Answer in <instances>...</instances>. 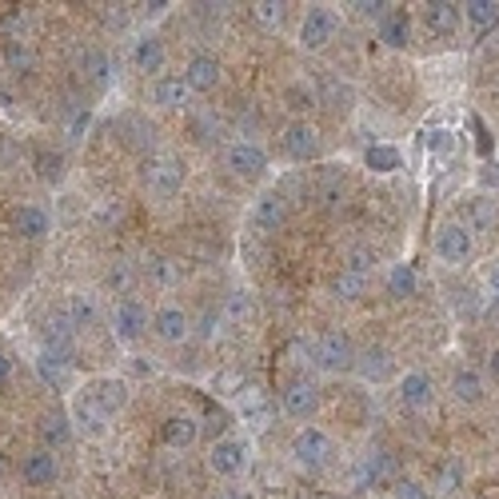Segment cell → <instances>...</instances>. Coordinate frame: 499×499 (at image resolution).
<instances>
[{
	"label": "cell",
	"mask_w": 499,
	"mask_h": 499,
	"mask_svg": "<svg viewBox=\"0 0 499 499\" xmlns=\"http://www.w3.org/2000/svg\"><path fill=\"white\" fill-rule=\"evenodd\" d=\"M140 180H144V188H148L152 200H172V196L184 192L188 168H184V160H180V156H168V152H165V156H148V160H144Z\"/></svg>",
	"instance_id": "cell-1"
},
{
	"label": "cell",
	"mask_w": 499,
	"mask_h": 499,
	"mask_svg": "<svg viewBox=\"0 0 499 499\" xmlns=\"http://www.w3.org/2000/svg\"><path fill=\"white\" fill-rule=\"evenodd\" d=\"M292 460H296L304 471H324L335 460V440L324 432V427L304 424L296 436H292Z\"/></svg>",
	"instance_id": "cell-2"
},
{
	"label": "cell",
	"mask_w": 499,
	"mask_h": 499,
	"mask_svg": "<svg viewBox=\"0 0 499 499\" xmlns=\"http://www.w3.org/2000/svg\"><path fill=\"white\" fill-rule=\"evenodd\" d=\"M356 343H351V335L348 332H324L320 340H316V348H312V359H316V368L320 372H328V376H343V372H356Z\"/></svg>",
	"instance_id": "cell-3"
},
{
	"label": "cell",
	"mask_w": 499,
	"mask_h": 499,
	"mask_svg": "<svg viewBox=\"0 0 499 499\" xmlns=\"http://www.w3.org/2000/svg\"><path fill=\"white\" fill-rule=\"evenodd\" d=\"M436 260L447 268H468L476 260V236L460 220H447L436 228Z\"/></svg>",
	"instance_id": "cell-4"
},
{
	"label": "cell",
	"mask_w": 499,
	"mask_h": 499,
	"mask_svg": "<svg viewBox=\"0 0 499 499\" xmlns=\"http://www.w3.org/2000/svg\"><path fill=\"white\" fill-rule=\"evenodd\" d=\"M108 324H112L108 332H112V340H116V343H136L144 332L152 328L148 304H144L140 296H124V300H116V308H112Z\"/></svg>",
	"instance_id": "cell-5"
},
{
	"label": "cell",
	"mask_w": 499,
	"mask_h": 499,
	"mask_svg": "<svg viewBox=\"0 0 499 499\" xmlns=\"http://www.w3.org/2000/svg\"><path fill=\"white\" fill-rule=\"evenodd\" d=\"M335 37H340V13L328 4L308 8V16L300 21V48L304 53H324Z\"/></svg>",
	"instance_id": "cell-6"
},
{
	"label": "cell",
	"mask_w": 499,
	"mask_h": 499,
	"mask_svg": "<svg viewBox=\"0 0 499 499\" xmlns=\"http://www.w3.org/2000/svg\"><path fill=\"white\" fill-rule=\"evenodd\" d=\"M224 168L232 172V176L240 180H256L268 172V148H264L260 140H232L228 148H224Z\"/></svg>",
	"instance_id": "cell-7"
},
{
	"label": "cell",
	"mask_w": 499,
	"mask_h": 499,
	"mask_svg": "<svg viewBox=\"0 0 499 499\" xmlns=\"http://www.w3.org/2000/svg\"><path fill=\"white\" fill-rule=\"evenodd\" d=\"M280 408H283V416H292L296 424H312L316 419V411H320V384L316 380H292L288 388L280 392Z\"/></svg>",
	"instance_id": "cell-8"
},
{
	"label": "cell",
	"mask_w": 499,
	"mask_h": 499,
	"mask_svg": "<svg viewBox=\"0 0 499 499\" xmlns=\"http://www.w3.org/2000/svg\"><path fill=\"white\" fill-rule=\"evenodd\" d=\"M68 424H72V432L84 436V440H105L112 419L97 408V403H92V395L80 388L72 395V403H68Z\"/></svg>",
	"instance_id": "cell-9"
},
{
	"label": "cell",
	"mask_w": 499,
	"mask_h": 499,
	"mask_svg": "<svg viewBox=\"0 0 499 499\" xmlns=\"http://www.w3.org/2000/svg\"><path fill=\"white\" fill-rule=\"evenodd\" d=\"M248 468V440H240V436H224L208 447V471L220 479H236L244 476Z\"/></svg>",
	"instance_id": "cell-10"
},
{
	"label": "cell",
	"mask_w": 499,
	"mask_h": 499,
	"mask_svg": "<svg viewBox=\"0 0 499 499\" xmlns=\"http://www.w3.org/2000/svg\"><path fill=\"white\" fill-rule=\"evenodd\" d=\"M280 144H283V156L288 160L308 165V160L320 156V128H316L312 120H292V124L283 128Z\"/></svg>",
	"instance_id": "cell-11"
},
{
	"label": "cell",
	"mask_w": 499,
	"mask_h": 499,
	"mask_svg": "<svg viewBox=\"0 0 499 499\" xmlns=\"http://www.w3.org/2000/svg\"><path fill=\"white\" fill-rule=\"evenodd\" d=\"M84 392L92 395V403H97L108 419L120 416V411L128 408V400H132V388H128L124 376H97V380L84 384Z\"/></svg>",
	"instance_id": "cell-12"
},
{
	"label": "cell",
	"mask_w": 499,
	"mask_h": 499,
	"mask_svg": "<svg viewBox=\"0 0 499 499\" xmlns=\"http://www.w3.org/2000/svg\"><path fill=\"white\" fill-rule=\"evenodd\" d=\"M196 92L188 89L184 72H160L156 80H152V105H156L160 112H184L188 105H192Z\"/></svg>",
	"instance_id": "cell-13"
},
{
	"label": "cell",
	"mask_w": 499,
	"mask_h": 499,
	"mask_svg": "<svg viewBox=\"0 0 499 499\" xmlns=\"http://www.w3.org/2000/svg\"><path fill=\"white\" fill-rule=\"evenodd\" d=\"M152 335L160 343H184L192 335V316L184 312L180 304H160L152 312Z\"/></svg>",
	"instance_id": "cell-14"
},
{
	"label": "cell",
	"mask_w": 499,
	"mask_h": 499,
	"mask_svg": "<svg viewBox=\"0 0 499 499\" xmlns=\"http://www.w3.org/2000/svg\"><path fill=\"white\" fill-rule=\"evenodd\" d=\"M356 376L364 384H388L395 380V356L380 343H368L356 351Z\"/></svg>",
	"instance_id": "cell-15"
},
{
	"label": "cell",
	"mask_w": 499,
	"mask_h": 499,
	"mask_svg": "<svg viewBox=\"0 0 499 499\" xmlns=\"http://www.w3.org/2000/svg\"><path fill=\"white\" fill-rule=\"evenodd\" d=\"M283 220H288V196H283V192L256 196V204H252V228H256V236H272V232H280Z\"/></svg>",
	"instance_id": "cell-16"
},
{
	"label": "cell",
	"mask_w": 499,
	"mask_h": 499,
	"mask_svg": "<svg viewBox=\"0 0 499 499\" xmlns=\"http://www.w3.org/2000/svg\"><path fill=\"white\" fill-rule=\"evenodd\" d=\"M21 479L29 487H53L60 479V460L56 452H48V447H37V452H29L21 460Z\"/></svg>",
	"instance_id": "cell-17"
},
{
	"label": "cell",
	"mask_w": 499,
	"mask_h": 499,
	"mask_svg": "<svg viewBox=\"0 0 499 499\" xmlns=\"http://www.w3.org/2000/svg\"><path fill=\"white\" fill-rule=\"evenodd\" d=\"M395 400L411 411L427 408V403L436 400V380L427 372H403L400 380H395Z\"/></svg>",
	"instance_id": "cell-18"
},
{
	"label": "cell",
	"mask_w": 499,
	"mask_h": 499,
	"mask_svg": "<svg viewBox=\"0 0 499 499\" xmlns=\"http://www.w3.org/2000/svg\"><path fill=\"white\" fill-rule=\"evenodd\" d=\"M32 368H37L40 384H45V388H53V392H64L68 384H72V359L60 356V351L40 348L37 359H32Z\"/></svg>",
	"instance_id": "cell-19"
},
{
	"label": "cell",
	"mask_w": 499,
	"mask_h": 499,
	"mask_svg": "<svg viewBox=\"0 0 499 499\" xmlns=\"http://www.w3.org/2000/svg\"><path fill=\"white\" fill-rule=\"evenodd\" d=\"M460 224L471 232V236H487V232H495V224H499L495 200H487V196H468L463 208H460Z\"/></svg>",
	"instance_id": "cell-20"
},
{
	"label": "cell",
	"mask_w": 499,
	"mask_h": 499,
	"mask_svg": "<svg viewBox=\"0 0 499 499\" xmlns=\"http://www.w3.org/2000/svg\"><path fill=\"white\" fill-rule=\"evenodd\" d=\"M165 60H168V48H165V40L156 37V32H144L140 40L132 45V68L136 72H144V76H160V68H165Z\"/></svg>",
	"instance_id": "cell-21"
},
{
	"label": "cell",
	"mask_w": 499,
	"mask_h": 499,
	"mask_svg": "<svg viewBox=\"0 0 499 499\" xmlns=\"http://www.w3.org/2000/svg\"><path fill=\"white\" fill-rule=\"evenodd\" d=\"M184 80H188V89L192 92H212L220 84V60L212 53H196L184 64Z\"/></svg>",
	"instance_id": "cell-22"
},
{
	"label": "cell",
	"mask_w": 499,
	"mask_h": 499,
	"mask_svg": "<svg viewBox=\"0 0 499 499\" xmlns=\"http://www.w3.org/2000/svg\"><path fill=\"white\" fill-rule=\"evenodd\" d=\"M13 228L21 240H45L48 228H53V220H48V212L40 208V204H21V208L13 212Z\"/></svg>",
	"instance_id": "cell-23"
},
{
	"label": "cell",
	"mask_w": 499,
	"mask_h": 499,
	"mask_svg": "<svg viewBox=\"0 0 499 499\" xmlns=\"http://www.w3.org/2000/svg\"><path fill=\"white\" fill-rule=\"evenodd\" d=\"M376 37L384 48H408L411 45V16L403 8H392L380 24H376Z\"/></svg>",
	"instance_id": "cell-24"
},
{
	"label": "cell",
	"mask_w": 499,
	"mask_h": 499,
	"mask_svg": "<svg viewBox=\"0 0 499 499\" xmlns=\"http://www.w3.org/2000/svg\"><path fill=\"white\" fill-rule=\"evenodd\" d=\"M452 400L455 403H468V408H476V403H484V372H476V368H455L452 372Z\"/></svg>",
	"instance_id": "cell-25"
},
{
	"label": "cell",
	"mask_w": 499,
	"mask_h": 499,
	"mask_svg": "<svg viewBox=\"0 0 499 499\" xmlns=\"http://www.w3.org/2000/svg\"><path fill=\"white\" fill-rule=\"evenodd\" d=\"M424 24H427V32H436V37H452V32L463 24V8L452 4V0H436V4L424 8Z\"/></svg>",
	"instance_id": "cell-26"
},
{
	"label": "cell",
	"mask_w": 499,
	"mask_h": 499,
	"mask_svg": "<svg viewBox=\"0 0 499 499\" xmlns=\"http://www.w3.org/2000/svg\"><path fill=\"white\" fill-rule=\"evenodd\" d=\"M160 436H165V444L172 447V452H184V447H192L196 444V436H200V424H196L192 416H168L165 419V427H160Z\"/></svg>",
	"instance_id": "cell-27"
},
{
	"label": "cell",
	"mask_w": 499,
	"mask_h": 499,
	"mask_svg": "<svg viewBox=\"0 0 499 499\" xmlns=\"http://www.w3.org/2000/svg\"><path fill=\"white\" fill-rule=\"evenodd\" d=\"M236 408H240V419H244L248 427H268L272 403H268V395H264L260 388H244V392H240Z\"/></svg>",
	"instance_id": "cell-28"
},
{
	"label": "cell",
	"mask_w": 499,
	"mask_h": 499,
	"mask_svg": "<svg viewBox=\"0 0 499 499\" xmlns=\"http://www.w3.org/2000/svg\"><path fill=\"white\" fill-rule=\"evenodd\" d=\"M64 316L76 324V332L92 328V324L100 320V300L92 296V292H72V296H68V304H64Z\"/></svg>",
	"instance_id": "cell-29"
},
{
	"label": "cell",
	"mask_w": 499,
	"mask_h": 499,
	"mask_svg": "<svg viewBox=\"0 0 499 499\" xmlns=\"http://www.w3.org/2000/svg\"><path fill=\"white\" fill-rule=\"evenodd\" d=\"M80 72H84V80H92L97 89H108L112 84V56L105 48H89V53L80 56Z\"/></svg>",
	"instance_id": "cell-30"
},
{
	"label": "cell",
	"mask_w": 499,
	"mask_h": 499,
	"mask_svg": "<svg viewBox=\"0 0 499 499\" xmlns=\"http://www.w3.org/2000/svg\"><path fill=\"white\" fill-rule=\"evenodd\" d=\"M388 292H392V296H400V300L416 296V292H419V272H416V264H408V260L392 264V268H388Z\"/></svg>",
	"instance_id": "cell-31"
},
{
	"label": "cell",
	"mask_w": 499,
	"mask_h": 499,
	"mask_svg": "<svg viewBox=\"0 0 499 499\" xmlns=\"http://www.w3.org/2000/svg\"><path fill=\"white\" fill-rule=\"evenodd\" d=\"M460 8H463V21H468L476 32L499 24V0H468V4H460Z\"/></svg>",
	"instance_id": "cell-32"
},
{
	"label": "cell",
	"mask_w": 499,
	"mask_h": 499,
	"mask_svg": "<svg viewBox=\"0 0 499 499\" xmlns=\"http://www.w3.org/2000/svg\"><path fill=\"white\" fill-rule=\"evenodd\" d=\"M37 432H40V440H45L48 452H60V447H64V444L76 436V432H72V424H68V416H45V419H40Z\"/></svg>",
	"instance_id": "cell-33"
},
{
	"label": "cell",
	"mask_w": 499,
	"mask_h": 499,
	"mask_svg": "<svg viewBox=\"0 0 499 499\" xmlns=\"http://www.w3.org/2000/svg\"><path fill=\"white\" fill-rule=\"evenodd\" d=\"M364 165L372 172H380V176H388V172H395L403 165V152L395 148V144H372V148L364 152Z\"/></svg>",
	"instance_id": "cell-34"
},
{
	"label": "cell",
	"mask_w": 499,
	"mask_h": 499,
	"mask_svg": "<svg viewBox=\"0 0 499 499\" xmlns=\"http://www.w3.org/2000/svg\"><path fill=\"white\" fill-rule=\"evenodd\" d=\"M332 292H335V296H340V300H348V304H351V300H359V296H364V292H368V276H364V272L340 268V276L332 280Z\"/></svg>",
	"instance_id": "cell-35"
},
{
	"label": "cell",
	"mask_w": 499,
	"mask_h": 499,
	"mask_svg": "<svg viewBox=\"0 0 499 499\" xmlns=\"http://www.w3.org/2000/svg\"><path fill=\"white\" fill-rule=\"evenodd\" d=\"M392 476V455H368L364 468H359V487H380Z\"/></svg>",
	"instance_id": "cell-36"
},
{
	"label": "cell",
	"mask_w": 499,
	"mask_h": 499,
	"mask_svg": "<svg viewBox=\"0 0 499 499\" xmlns=\"http://www.w3.org/2000/svg\"><path fill=\"white\" fill-rule=\"evenodd\" d=\"M4 64L13 68V72H32V68H37V56H32V48L24 45V40H8L4 45Z\"/></svg>",
	"instance_id": "cell-37"
},
{
	"label": "cell",
	"mask_w": 499,
	"mask_h": 499,
	"mask_svg": "<svg viewBox=\"0 0 499 499\" xmlns=\"http://www.w3.org/2000/svg\"><path fill=\"white\" fill-rule=\"evenodd\" d=\"M220 328H224V316H220V312H212V308H204V312L192 320V335H196V340H204V343L216 340Z\"/></svg>",
	"instance_id": "cell-38"
},
{
	"label": "cell",
	"mask_w": 499,
	"mask_h": 499,
	"mask_svg": "<svg viewBox=\"0 0 499 499\" xmlns=\"http://www.w3.org/2000/svg\"><path fill=\"white\" fill-rule=\"evenodd\" d=\"M220 316H224V324H240L244 316H252V296H248V292H232Z\"/></svg>",
	"instance_id": "cell-39"
},
{
	"label": "cell",
	"mask_w": 499,
	"mask_h": 499,
	"mask_svg": "<svg viewBox=\"0 0 499 499\" xmlns=\"http://www.w3.org/2000/svg\"><path fill=\"white\" fill-rule=\"evenodd\" d=\"M144 276H148L152 283H160V288H172V283L180 280V264H172V260H148Z\"/></svg>",
	"instance_id": "cell-40"
},
{
	"label": "cell",
	"mask_w": 499,
	"mask_h": 499,
	"mask_svg": "<svg viewBox=\"0 0 499 499\" xmlns=\"http://www.w3.org/2000/svg\"><path fill=\"white\" fill-rule=\"evenodd\" d=\"M252 13H256V21H260L264 29H280V24H283V13H288V4H280V0H260Z\"/></svg>",
	"instance_id": "cell-41"
},
{
	"label": "cell",
	"mask_w": 499,
	"mask_h": 499,
	"mask_svg": "<svg viewBox=\"0 0 499 499\" xmlns=\"http://www.w3.org/2000/svg\"><path fill=\"white\" fill-rule=\"evenodd\" d=\"M392 8H395V4H388V0H359V4H351V13L364 16V21H376V24H380L384 16L392 13Z\"/></svg>",
	"instance_id": "cell-42"
},
{
	"label": "cell",
	"mask_w": 499,
	"mask_h": 499,
	"mask_svg": "<svg viewBox=\"0 0 499 499\" xmlns=\"http://www.w3.org/2000/svg\"><path fill=\"white\" fill-rule=\"evenodd\" d=\"M392 499H432V495H427V487L419 484V479L403 476V479H395L392 484Z\"/></svg>",
	"instance_id": "cell-43"
},
{
	"label": "cell",
	"mask_w": 499,
	"mask_h": 499,
	"mask_svg": "<svg viewBox=\"0 0 499 499\" xmlns=\"http://www.w3.org/2000/svg\"><path fill=\"white\" fill-rule=\"evenodd\" d=\"M376 264H380L376 248H351V252H348V268L351 272H364V276H368V268H376Z\"/></svg>",
	"instance_id": "cell-44"
},
{
	"label": "cell",
	"mask_w": 499,
	"mask_h": 499,
	"mask_svg": "<svg viewBox=\"0 0 499 499\" xmlns=\"http://www.w3.org/2000/svg\"><path fill=\"white\" fill-rule=\"evenodd\" d=\"M320 200H324V204H340V200H343V180L335 176V172H328V176H324V184H320Z\"/></svg>",
	"instance_id": "cell-45"
},
{
	"label": "cell",
	"mask_w": 499,
	"mask_h": 499,
	"mask_svg": "<svg viewBox=\"0 0 499 499\" xmlns=\"http://www.w3.org/2000/svg\"><path fill=\"white\" fill-rule=\"evenodd\" d=\"M452 148H455V140H452V132H447V128H436V132L427 136V152H432V156H447Z\"/></svg>",
	"instance_id": "cell-46"
},
{
	"label": "cell",
	"mask_w": 499,
	"mask_h": 499,
	"mask_svg": "<svg viewBox=\"0 0 499 499\" xmlns=\"http://www.w3.org/2000/svg\"><path fill=\"white\" fill-rule=\"evenodd\" d=\"M89 124H92V112H89V108H80L72 120H68V140H80V136L89 132Z\"/></svg>",
	"instance_id": "cell-47"
},
{
	"label": "cell",
	"mask_w": 499,
	"mask_h": 499,
	"mask_svg": "<svg viewBox=\"0 0 499 499\" xmlns=\"http://www.w3.org/2000/svg\"><path fill=\"white\" fill-rule=\"evenodd\" d=\"M40 180H60V156L53 152V156H40Z\"/></svg>",
	"instance_id": "cell-48"
},
{
	"label": "cell",
	"mask_w": 499,
	"mask_h": 499,
	"mask_svg": "<svg viewBox=\"0 0 499 499\" xmlns=\"http://www.w3.org/2000/svg\"><path fill=\"white\" fill-rule=\"evenodd\" d=\"M455 484H460V468H455V463H447V471H444V479H440V492L452 495Z\"/></svg>",
	"instance_id": "cell-49"
},
{
	"label": "cell",
	"mask_w": 499,
	"mask_h": 499,
	"mask_svg": "<svg viewBox=\"0 0 499 499\" xmlns=\"http://www.w3.org/2000/svg\"><path fill=\"white\" fill-rule=\"evenodd\" d=\"M112 288H120V292H124L128 288V280H132V272H128V268H112Z\"/></svg>",
	"instance_id": "cell-50"
},
{
	"label": "cell",
	"mask_w": 499,
	"mask_h": 499,
	"mask_svg": "<svg viewBox=\"0 0 499 499\" xmlns=\"http://www.w3.org/2000/svg\"><path fill=\"white\" fill-rule=\"evenodd\" d=\"M487 288H492V296L499 300V260L487 264Z\"/></svg>",
	"instance_id": "cell-51"
},
{
	"label": "cell",
	"mask_w": 499,
	"mask_h": 499,
	"mask_svg": "<svg viewBox=\"0 0 499 499\" xmlns=\"http://www.w3.org/2000/svg\"><path fill=\"white\" fill-rule=\"evenodd\" d=\"M8 380H13V359H8L4 351H0V388H4Z\"/></svg>",
	"instance_id": "cell-52"
},
{
	"label": "cell",
	"mask_w": 499,
	"mask_h": 499,
	"mask_svg": "<svg viewBox=\"0 0 499 499\" xmlns=\"http://www.w3.org/2000/svg\"><path fill=\"white\" fill-rule=\"evenodd\" d=\"M487 376H492V380L499 384V348L487 351Z\"/></svg>",
	"instance_id": "cell-53"
},
{
	"label": "cell",
	"mask_w": 499,
	"mask_h": 499,
	"mask_svg": "<svg viewBox=\"0 0 499 499\" xmlns=\"http://www.w3.org/2000/svg\"><path fill=\"white\" fill-rule=\"evenodd\" d=\"M4 105H13V97H8V92H0V108H4Z\"/></svg>",
	"instance_id": "cell-54"
},
{
	"label": "cell",
	"mask_w": 499,
	"mask_h": 499,
	"mask_svg": "<svg viewBox=\"0 0 499 499\" xmlns=\"http://www.w3.org/2000/svg\"><path fill=\"white\" fill-rule=\"evenodd\" d=\"M232 499H240V495H232Z\"/></svg>",
	"instance_id": "cell-55"
}]
</instances>
